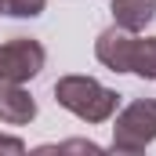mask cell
<instances>
[{
	"label": "cell",
	"instance_id": "6da1fadb",
	"mask_svg": "<svg viewBox=\"0 0 156 156\" xmlns=\"http://www.w3.org/2000/svg\"><path fill=\"white\" fill-rule=\"evenodd\" d=\"M55 102L66 109V113H73L76 120L83 123H105V120L116 116V105H120V94L113 87H105V83H98L94 76H62L55 83Z\"/></svg>",
	"mask_w": 156,
	"mask_h": 156
},
{
	"label": "cell",
	"instance_id": "7a4b0ae2",
	"mask_svg": "<svg viewBox=\"0 0 156 156\" xmlns=\"http://www.w3.org/2000/svg\"><path fill=\"white\" fill-rule=\"evenodd\" d=\"M153 142H156V98H138L116 113V123H113L116 153H142Z\"/></svg>",
	"mask_w": 156,
	"mask_h": 156
},
{
	"label": "cell",
	"instance_id": "3957f363",
	"mask_svg": "<svg viewBox=\"0 0 156 156\" xmlns=\"http://www.w3.org/2000/svg\"><path fill=\"white\" fill-rule=\"evenodd\" d=\"M47 62L44 44L33 37H15L7 44H0V83H29L40 76Z\"/></svg>",
	"mask_w": 156,
	"mask_h": 156
},
{
	"label": "cell",
	"instance_id": "277c9868",
	"mask_svg": "<svg viewBox=\"0 0 156 156\" xmlns=\"http://www.w3.org/2000/svg\"><path fill=\"white\" fill-rule=\"evenodd\" d=\"M134 33L131 29H123V26H109V29H102L98 40H94V58L105 66V69H113V73H131V58H134Z\"/></svg>",
	"mask_w": 156,
	"mask_h": 156
},
{
	"label": "cell",
	"instance_id": "5b68a950",
	"mask_svg": "<svg viewBox=\"0 0 156 156\" xmlns=\"http://www.w3.org/2000/svg\"><path fill=\"white\" fill-rule=\"evenodd\" d=\"M33 116H37L33 94L22 83H0V120L11 127H22V123H33Z\"/></svg>",
	"mask_w": 156,
	"mask_h": 156
},
{
	"label": "cell",
	"instance_id": "8992f818",
	"mask_svg": "<svg viewBox=\"0 0 156 156\" xmlns=\"http://www.w3.org/2000/svg\"><path fill=\"white\" fill-rule=\"evenodd\" d=\"M153 18H156V0H113V22L131 33H142Z\"/></svg>",
	"mask_w": 156,
	"mask_h": 156
},
{
	"label": "cell",
	"instance_id": "52a82bcc",
	"mask_svg": "<svg viewBox=\"0 0 156 156\" xmlns=\"http://www.w3.org/2000/svg\"><path fill=\"white\" fill-rule=\"evenodd\" d=\"M131 73L142 80H156V37H138L134 40V58H131Z\"/></svg>",
	"mask_w": 156,
	"mask_h": 156
},
{
	"label": "cell",
	"instance_id": "ba28073f",
	"mask_svg": "<svg viewBox=\"0 0 156 156\" xmlns=\"http://www.w3.org/2000/svg\"><path fill=\"white\" fill-rule=\"evenodd\" d=\"M47 0H0V15H11V18H37L44 15Z\"/></svg>",
	"mask_w": 156,
	"mask_h": 156
},
{
	"label": "cell",
	"instance_id": "9c48e42d",
	"mask_svg": "<svg viewBox=\"0 0 156 156\" xmlns=\"http://www.w3.org/2000/svg\"><path fill=\"white\" fill-rule=\"evenodd\" d=\"M37 153H102V145H94V142H62V145H40Z\"/></svg>",
	"mask_w": 156,
	"mask_h": 156
},
{
	"label": "cell",
	"instance_id": "30bf717a",
	"mask_svg": "<svg viewBox=\"0 0 156 156\" xmlns=\"http://www.w3.org/2000/svg\"><path fill=\"white\" fill-rule=\"evenodd\" d=\"M0 153L18 156V153H26V142L22 138H11V134H0Z\"/></svg>",
	"mask_w": 156,
	"mask_h": 156
}]
</instances>
